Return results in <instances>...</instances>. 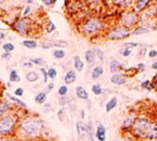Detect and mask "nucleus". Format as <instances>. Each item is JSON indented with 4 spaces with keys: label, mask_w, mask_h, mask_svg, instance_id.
Listing matches in <instances>:
<instances>
[{
    "label": "nucleus",
    "mask_w": 157,
    "mask_h": 141,
    "mask_svg": "<svg viewBox=\"0 0 157 141\" xmlns=\"http://www.w3.org/2000/svg\"><path fill=\"white\" fill-rule=\"evenodd\" d=\"M44 130V123L37 115H24L21 117L16 134L21 138L36 140L41 138Z\"/></svg>",
    "instance_id": "nucleus-1"
},
{
    "label": "nucleus",
    "mask_w": 157,
    "mask_h": 141,
    "mask_svg": "<svg viewBox=\"0 0 157 141\" xmlns=\"http://www.w3.org/2000/svg\"><path fill=\"white\" fill-rule=\"evenodd\" d=\"M156 122H153L147 117H136L135 124L131 128V135L139 140H150L152 129ZM151 141V140H150Z\"/></svg>",
    "instance_id": "nucleus-2"
},
{
    "label": "nucleus",
    "mask_w": 157,
    "mask_h": 141,
    "mask_svg": "<svg viewBox=\"0 0 157 141\" xmlns=\"http://www.w3.org/2000/svg\"><path fill=\"white\" fill-rule=\"evenodd\" d=\"M106 28V24L100 17L91 16L85 19L80 25V33L84 37L87 38H94L101 33Z\"/></svg>",
    "instance_id": "nucleus-3"
},
{
    "label": "nucleus",
    "mask_w": 157,
    "mask_h": 141,
    "mask_svg": "<svg viewBox=\"0 0 157 141\" xmlns=\"http://www.w3.org/2000/svg\"><path fill=\"white\" fill-rule=\"evenodd\" d=\"M21 117L14 112L5 114L0 117V137L14 136L17 131Z\"/></svg>",
    "instance_id": "nucleus-4"
},
{
    "label": "nucleus",
    "mask_w": 157,
    "mask_h": 141,
    "mask_svg": "<svg viewBox=\"0 0 157 141\" xmlns=\"http://www.w3.org/2000/svg\"><path fill=\"white\" fill-rule=\"evenodd\" d=\"M140 21V14L137 13L135 10H126L121 16V25L125 26L128 29H131L132 27L136 28L138 26V23Z\"/></svg>",
    "instance_id": "nucleus-5"
},
{
    "label": "nucleus",
    "mask_w": 157,
    "mask_h": 141,
    "mask_svg": "<svg viewBox=\"0 0 157 141\" xmlns=\"http://www.w3.org/2000/svg\"><path fill=\"white\" fill-rule=\"evenodd\" d=\"M132 30L128 29L123 25H117L115 27H112L111 29L106 33V38L109 40H124V39L128 38L129 36H131Z\"/></svg>",
    "instance_id": "nucleus-6"
},
{
    "label": "nucleus",
    "mask_w": 157,
    "mask_h": 141,
    "mask_svg": "<svg viewBox=\"0 0 157 141\" xmlns=\"http://www.w3.org/2000/svg\"><path fill=\"white\" fill-rule=\"evenodd\" d=\"M12 28L15 30L16 33H19L21 36H30L31 35L32 29V21L29 17H22L17 19L13 25Z\"/></svg>",
    "instance_id": "nucleus-7"
},
{
    "label": "nucleus",
    "mask_w": 157,
    "mask_h": 141,
    "mask_svg": "<svg viewBox=\"0 0 157 141\" xmlns=\"http://www.w3.org/2000/svg\"><path fill=\"white\" fill-rule=\"evenodd\" d=\"M77 138L79 140H86L87 141V128H86V124L83 122H77Z\"/></svg>",
    "instance_id": "nucleus-8"
},
{
    "label": "nucleus",
    "mask_w": 157,
    "mask_h": 141,
    "mask_svg": "<svg viewBox=\"0 0 157 141\" xmlns=\"http://www.w3.org/2000/svg\"><path fill=\"white\" fill-rule=\"evenodd\" d=\"M151 4H152V1L150 0H137L133 2V10L137 13H140V12L145 11Z\"/></svg>",
    "instance_id": "nucleus-9"
},
{
    "label": "nucleus",
    "mask_w": 157,
    "mask_h": 141,
    "mask_svg": "<svg viewBox=\"0 0 157 141\" xmlns=\"http://www.w3.org/2000/svg\"><path fill=\"white\" fill-rule=\"evenodd\" d=\"M135 121H136V117L133 115H129L125 119V121L123 122L122 126H121V130L123 133H128V131H131V128H132L133 124H135Z\"/></svg>",
    "instance_id": "nucleus-10"
},
{
    "label": "nucleus",
    "mask_w": 157,
    "mask_h": 141,
    "mask_svg": "<svg viewBox=\"0 0 157 141\" xmlns=\"http://www.w3.org/2000/svg\"><path fill=\"white\" fill-rule=\"evenodd\" d=\"M95 136H96V139L98 141H106V129L104 127V125L98 124V126L96 127V130H95Z\"/></svg>",
    "instance_id": "nucleus-11"
},
{
    "label": "nucleus",
    "mask_w": 157,
    "mask_h": 141,
    "mask_svg": "<svg viewBox=\"0 0 157 141\" xmlns=\"http://www.w3.org/2000/svg\"><path fill=\"white\" fill-rule=\"evenodd\" d=\"M110 81L115 85H124L127 83V78H126L125 74L116 73V74H112Z\"/></svg>",
    "instance_id": "nucleus-12"
},
{
    "label": "nucleus",
    "mask_w": 157,
    "mask_h": 141,
    "mask_svg": "<svg viewBox=\"0 0 157 141\" xmlns=\"http://www.w3.org/2000/svg\"><path fill=\"white\" fill-rule=\"evenodd\" d=\"M110 71H111V73L113 74H116V73H120L121 71H123L124 67H123V64H121L118 60L116 59H112L110 62Z\"/></svg>",
    "instance_id": "nucleus-13"
},
{
    "label": "nucleus",
    "mask_w": 157,
    "mask_h": 141,
    "mask_svg": "<svg viewBox=\"0 0 157 141\" xmlns=\"http://www.w3.org/2000/svg\"><path fill=\"white\" fill-rule=\"evenodd\" d=\"M11 109H12V106H11L8 101L0 99V117L5 115V114L10 113Z\"/></svg>",
    "instance_id": "nucleus-14"
},
{
    "label": "nucleus",
    "mask_w": 157,
    "mask_h": 141,
    "mask_svg": "<svg viewBox=\"0 0 157 141\" xmlns=\"http://www.w3.org/2000/svg\"><path fill=\"white\" fill-rule=\"evenodd\" d=\"M65 83L66 85H70L72 83H74L75 80H77V73H75L74 70H68L65 74Z\"/></svg>",
    "instance_id": "nucleus-15"
},
{
    "label": "nucleus",
    "mask_w": 157,
    "mask_h": 141,
    "mask_svg": "<svg viewBox=\"0 0 157 141\" xmlns=\"http://www.w3.org/2000/svg\"><path fill=\"white\" fill-rule=\"evenodd\" d=\"M75 95H77V97L79 98V99H82V100H88V93L83 86L75 87Z\"/></svg>",
    "instance_id": "nucleus-16"
},
{
    "label": "nucleus",
    "mask_w": 157,
    "mask_h": 141,
    "mask_svg": "<svg viewBox=\"0 0 157 141\" xmlns=\"http://www.w3.org/2000/svg\"><path fill=\"white\" fill-rule=\"evenodd\" d=\"M103 67L102 66H96V67H94L93 68V70H92L91 72V76H92V79L93 80H97L99 79L100 76L103 74Z\"/></svg>",
    "instance_id": "nucleus-17"
},
{
    "label": "nucleus",
    "mask_w": 157,
    "mask_h": 141,
    "mask_svg": "<svg viewBox=\"0 0 157 141\" xmlns=\"http://www.w3.org/2000/svg\"><path fill=\"white\" fill-rule=\"evenodd\" d=\"M85 60L89 65H93L94 62H96V54H95L94 50H87L85 52Z\"/></svg>",
    "instance_id": "nucleus-18"
},
{
    "label": "nucleus",
    "mask_w": 157,
    "mask_h": 141,
    "mask_svg": "<svg viewBox=\"0 0 157 141\" xmlns=\"http://www.w3.org/2000/svg\"><path fill=\"white\" fill-rule=\"evenodd\" d=\"M73 67L79 72H81L84 69V62L81 59L80 56H74V58H73Z\"/></svg>",
    "instance_id": "nucleus-19"
},
{
    "label": "nucleus",
    "mask_w": 157,
    "mask_h": 141,
    "mask_svg": "<svg viewBox=\"0 0 157 141\" xmlns=\"http://www.w3.org/2000/svg\"><path fill=\"white\" fill-rule=\"evenodd\" d=\"M117 106V98L115 97H112L108 102L106 103V112H111L113 109H115Z\"/></svg>",
    "instance_id": "nucleus-20"
},
{
    "label": "nucleus",
    "mask_w": 157,
    "mask_h": 141,
    "mask_svg": "<svg viewBox=\"0 0 157 141\" xmlns=\"http://www.w3.org/2000/svg\"><path fill=\"white\" fill-rule=\"evenodd\" d=\"M46 98H48V94L44 92H40L38 93L35 97V101L39 105H43V103L46 101Z\"/></svg>",
    "instance_id": "nucleus-21"
},
{
    "label": "nucleus",
    "mask_w": 157,
    "mask_h": 141,
    "mask_svg": "<svg viewBox=\"0 0 157 141\" xmlns=\"http://www.w3.org/2000/svg\"><path fill=\"white\" fill-rule=\"evenodd\" d=\"M39 74L36 72V71H29L26 73V80L30 83H33V82H37L39 80Z\"/></svg>",
    "instance_id": "nucleus-22"
},
{
    "label": "nucleus",
    "mask_w": 157,
    "mask_h": 141,
    "mask_svg": "<svg viewBox=\"0 0 157 141\" xmlns=\"http://www.w3.org/2000/svg\"><path fill=\"white\" fill-rule=\"evenodd\" d=\"M149 31H150V30L147 29V27H144V26H137V27L132 30L131 35H133V36L144 35V33H147Z\"/></svg>",
    "instance_id": "nucleus-23"
},
{
    "label": "nucleus",
    "mask_w": 157,
    "mask_h": 141,
    "mask_svg": "<svg viewBox=\"0 0 157 141\" xmlns=\"http://www.w3.org/2000/svg\"><path fill=\"white\" fill-rule=\"evenodd\" d=\"M113 4L120 7L122 9H126L127 7H131L133 4L132 1H128V0H122V1H113Z\"/></svg>",
    "instance_id": "nucleus-24"
},
{
    "label": "nucleus",
    "mask_w": 157,
    "mask_h": 141,
    "mask_svg": "<svg viewBox=\"0 0 157 141\" xmlns=\"http://www.w3.org/2000/svg\"><path fill=\"white\" fill-rule=\"evenodd\" d=\"M8 97H9V99H10L11 101H12V102L15 103L16 106H19V107H21V108H24V109L27 108V105H26V103H25L23 100H21V99H19L17 97H15V96H10V95H9Z\"/></svg>",
    "instance_id": "nucleus-25"
},
{
    "label": "nucleus",
    "mask_w": 157,
    "mask_h": 141,
    "mask_svg": "<svg viewBox=\"0 0 157 141\" xmlns=\"http://www.w3.org/2000/svg\"><path fill=\"white\" fill-rule=\"evenodd\" d=\"M53 56L56 59H63L66 56V52L64 49H55L53 51Z\"/></svg>",
    "instance_id": "nucleus-26"
},
{
    "label": "nucleus",
    "mask_w": 157,
    "mask_h": 141,
    "mask_svg": "<svg viewBox=\"0 0 157 141\" xmlns=\"http://www.w3.org/2000/svg\"><path fill=\"white\" fill-rule=\"evenodd\" d=\"M86 128H87V141H94V128H93V123L88 122L86 124Z\"/></svg>",
    "instance_id": "nucleus-27"
},
{
    "label": "nucleus",
    "mask_w": 157,
    "mask_h": 141,
    "mask_svg": "<svg viewBox=\"0 0 157 141\" xmlns=\"http://www.w3.org/2000/svg\"><path fill=\"white\" fill-rule=\"evenodd\" d=\"M23 45L27 49H36L38 46V43L36 42L35 40H31V39H27V40H24L23 41Z\"/></svg>",
    "instance_id": "nucleus-28"
},
{
    "label": "nucleus",
    "mask_w": 157,
    "mask_h": 141,
    "mask_svg": "<svg viewBox=\"0 0 157 141\" xmlns=\"http://www.w3.org/2000/svg\"><path fill=\"white\" fill-rule=\"evenodd\" d=\"M9 80H10V82H12V83H15V82H19V81H21L19 74L17 73V71H16L15 69H13V70L10 72V76H9Z\"/></svg>",
    "instance_id": "nucleus-29"
},
{
    "label": "nucleus",
    "mask_w": 157,
    "mask_h": 141,
    "mask_svg": "<svg viewBox=\"0 0 157 141\" xmlns=\"http://www.w3.org/2000/svg\"><path fill=\"white\" fill-rule=\"evenodd\" d=\"M2 50L4 51V53H11V52H13L15 50V46H14L13 43L8 42V43L2 44Z\"/></svg>",
    "instance_id": "nucleus-30"
},
{
    "label": "nucleus",
    "mask_w": 157,
    "mask_h": 141,
    "mask_svg": "<svg viewBox=\"0 0 157 141\" xmlns=\"http://www.w3.org/2000/svg\"><path fill=\"white\" fill-rule=\"evenodd\" d=\"M92 92H93L94 95L99 96V95H101L103 91H102V87L100 84H94L93 86H92Z\"/></svg>",
    "instance_id": "nucleus-31"
},
{
    "label": "nucleus",
    "mask_w": 157,
    "mask_h": 141,
    "mask_svg": "<svg viewBox=\"0 0 157 141\" xmlns=\"http://www.w3.org/2000/svg\"><path fill=\"white\" fill-rule=\"evenodd\" d=\"M55 30H56V25L54 24L52 21H48L45 25V31L48 33H54Z\"/></svg>",
    "instance_id": "nucleus-32"
},
{
    "label": "nucleus",
    "mask_w": 157,
    "mask_h": 141,
    "mask_svg": "<svg viewBox=\"0 0 157 141\" xmlns=\"http://www.w3.org/2000/svg\"><path fill=\"white\" fill-rule=\"evenodd\" d=\"M29 62H31L32 65H37V66H42L45 64V60L41 58V57H36V58H30Z\"/></svg>",
    "instance_id": "nucleus-33"
},
{
    "label": "nucleus",
    "mask_w": 157,
    "mask_h": 141,
    "mask_svg": "<svg viewBox=\"0 0 157 141\" xmlns=\"http://www.w3.org/2000/svg\"><path fill=\"white\" fill-rule=\"evenodd\" d=\"M94 52H95L96 57H98L100 62H104V53H103V51H102L101 49H99V47H95Z\"/></svg>",
    "instance_id": "nucleus-34"
},
{
    "label": "nucleus",
    "mask_w": 157,
    "mask_h": 141,
    "mask_svg": "<svg viewBox=\"0 0 157 141\" xmlns=\"http://www.w3.org/2000/svg\"><path fill=\"white\" fill-rule=\"evenodd\" d=\"M68 92H69V88H68L67 85H61V86L58 88V95L60 96V97H65V96H67Z\"/></svg>",
    "instance_id": "nucleus-35"
},
{
    "label": "nucleus",
    "mask_w": 157,
    "mask_h": 141,
    "mask_svg": "<svg viewBox=\"0 0 157 141\" xmlns=\"http://www.w3.org/2000/svg\"><path fill=\"white\" fill-rule=\"evenodd\" d=\"M48 79H52V80H54L57 76V70H56L55 68H48Z\"/></svg>",
    "instance_id": "nucleus-36"
},
{
    "label": "nucleus",
    "mask_w": 157,
    "mask_h": 141,
    "mask_svg": "<svg viewBox=\"0 0 157 141\" xmlns=\"http://www.w3.org/2000/svg\"><path fill=\"white\" fill-rule=\"evenodd\" d=\"M70 101H72L71 98H69L68 96H65V97H60L59 98V105H60L61 107L66 106V105H69Z\"/></svg>",
    "instance_id": "nucleus-37"
},
{
    "label": "nucleus",
    "mask_w": 157,
    "mask_h": 141,
    "mask_svg": "<svg viewBox=\"0 0 157 141\" xmlns=\"http://www.w3.org/2000/svg\"><path fill=\"white\" fill-rule=\"evenodd\" d=\"M54 45V46H58L59 49H61V47H65V46H67L68 44H67L66 41H54V42H52L51 46Z\"/></svg>",
    "instance_id": "nucleus-38"
},
{
    "label": "nucleus",
    "mask_w": 157,
    "mask_h": 141,
    "mask_svg": "<svg viewBox=\"0 0 157 141\" xmlns=\"http://www.w3.org/2000/svg\"><path fill=\"white\" fill-rule=\"evenodd\" d=\"M147 46H142L141 49L139 50V52H138V57H144L145 55L147 54Z\"/></svg>",
    "instance_id": "nucleus-39"
},
{
    "label": "nucleus",
    "mask_w": 157,
    "mask_h": 141,
    "mask_svg": "<svg viewBox=\"0 0 157 141\" xmlns=\"http://www.w3.org/2000/svg\"><path fill=\"white\" fill-rule=\"evenodd\" d=\"M120 54L122 55L123 57H128V56H130L131 55V50H129V49H124L123 50H121L120 51Z\"/></svg>",
    "instance_id": "nucleus-40"
},
{
    "label": "nucleus",
    "mask_w": 157,
    "mask_h": 141,
    "mask_svg": "<svg viewBox=\"0 0 157 141\" xmlns=\"http://www.w3.org/2000/svg\"><path fill=\"white\" fill-rule=\"evenodd\" d=\"M14 95H15V97H22V96L24 95V88L23 87H17L15 91H14Z\"/></svg>",
    "instance_id": "nucleus-41"
},
{
    "label": "nucleus",
    "mask_w": 157,
    "mask_h": 141,
    "mask_svg": "<svg viewBox=\"0 0 157 141\" xmlns=\"http://www.w3.org/2000/svg\"><path fill=\"white\" fill-rule=\"evenodd\" d=\"M141 87L144 90H151V81L150 80H145L141 83Z\"/></svg>",
    "instance_id": "nucleus-42"
},
{
    "label": "nucleus",
    "mask_w": 157,
    "mask_h": 141,
    "mask_svg": "<svg viewBox=\"0 0 157 141\" xmlns=\"http://www.w3.org/2000/svg\"><path fill=\"white\" fill-rule=\"evenodd\" d=\"M139 45V43H137V42H127V43H125V45H124V47L125 49H133V47H137V46Z\"/></svg>",
    "instance_id": "nucleus-43"
},
{
    "label": "nucleus",
    "mask_w": 157,
    "mask_h": 141,
    "mask_svg": "<svg viewBox=\"0 0 157 141\" xmlns=\"http://www.w3.org/2000/svg\"><path fill=\"white\" fill-rule=\"evenodd\" d=\"M156 90L157 91V74H155L154 78L151 81V90Z\"/></svg>",
    "instance_id": "nucleus-44"
},
{
    "label": "nucleus",
    "mask_w": 157,
    "mask_h": 141,
    "mask_svg": "<svg viewBox=\"0 0 157 141\" xmlns=\"http://www.w3.org/2000/svg\"><path fill=\"white\" fill-rule=\"evenodd\" d=\"M41 71V73L43 74V82L44 83H48V71L44 69V68H41L40 69Z\"/></svg>",
    "instance_id": "nucleus-45"
},
{
    "label": "nucleus",
    "mask_w": 157,
    "mask_h": 141,
    "mask_svg": "<svg viewBox=\"0 0 157 141\" xmlns=\"http://www.w3.org/2000/svg\"><path fill=\"white\" fill-rule=\"evenodd\" d=\"M147 56H149L150 58H156L157 57V51L156 50H150V51L147 52Z\"/></svg>",
    "instance_id": "nucleus-46"
},
{
    "label": "nucleus",
    "mask_w": 157,
    "mask_h": 141,
    "mask_svg": "<svg viewBox=\"0 0 157 141\" xmlns=\"http://www.w3.org/2000/svg\"><path fill=\"white\" fill-rule=\"evenodd\" d=\"M137 69L139 70V72H143L145 70V64L143 62H139L138 66H137Z\"/></svg>",
    "instance_id": "nucleus-47"
},
{
    "label": "nucleus",
    "mask_w": 157,
    "mask_h": 141,
    "mask_svg": "<svg viewBox=\"0 0 157 141\" xmlns=\"http://www.w3.org/2000/svg\"><path fill=\"white\" fill-rule=\"evenodd\" d=\"M30 12H31V7H30V6H27L26 8H25L24 13H23V15H24L25 17H27V15H29Z\"/></svg>",
    "instance_id": "nucleus-48"
},
{
    "label": "nucleus",
    "mask_w": 157,
    "mask_h": 141,
    "mask_svg": "<svg viewBox=\"0 0 157 141\" xmlns=\"http://www.w3.org/2000/svg\"><path fill=\"white\" fill-rule=\"evenodd\" d=\"M65 114V109L64 108H61L60 110L58 111V119L59 121H64V117H63V115Z\"/></svg>",
    "instance_id": "nucleus-49"
},
{
    "label": "nucleus",
    "mask_w": 157,
    "mask_h": 141,
    "mask_svg": "<svg viewBox=\"0 0 157 141\" xmlns=\"http://www.w3.org/2000/svg\"><path fill=\"white\" fill-rule=\"evenodd\" d=\"M43 3H44V6H53L55 1L51 0V1H48V0H43Z\"/></svg>",
    "instance_id": "nucleus-50"
},
{
    "label": "nucleus",
    "mask_w": 157,
    "mask_h": 141,
    "mask_svg": "<svg viewBox=\"0 0 157 141\" xmlns=\"http://www.w3.org/2000/svg\"><path fill=\"white\" fill-rule=\"evenodd\" d=\"M1 57H2L3 59H8V58H11V53H3V54L1 55Z\"/></svg>",
    "instance_id": "nucleus-51"
},
{
    "label": "nucleus",
    "mask_w": 157,
    "mask_h": 141,
    "mask_svg": "<svg viewBox=\"0 0 157 141\" xmlns=\"http://www.w3.org/2000/svg\"><path fill=\"white\" fill-rule=\"evenodd\" d=\"M54 86H55V84H54V82H52V83H50V84L48 85V92H50V91L53 90Z\"/></svg>",
    "instance_id": "nucleus-52"
},
{
    "label": "nucleus",
    "mask_w": 157,
    "mask_h": 141,
    "mask_svg": "<svg viewBox=\"0 0 157 141\" xmlns=\"http://www.w3.org/2000/svg\"><path fill=\"white\" fill-rule=\"evenodd\" d=\"M151 68H152V69H154V70H157V62H153L152 65H151Z\"/></svg>",
    "instance_id": "nucleus-53"
},
{
    "label": "nucleus",
    "mask_w": 157,
    "mask_h": 141,
    "mask_svg": "<svg viewBox=\"0 0 157 141\" xmlns=\"http://www.w3.org/2000/svg\"><path fill=\"white\" fill-rule=\"evenodd\" d=\"M24 66L25 67H29V68H31L32 67V64L30 62H25L24 64Z\"/></svg>",
    "instance_id": "nucleus-54"
},
{
    "label": "nucleus",
    "mask_w": 157,
    "mask_h": 141,
    "mask_svg": "<svg viewBox=\"0 0 157 141\" xmlns=\"http://www.w3.org/2000/svg\"><path fill=\"white\" fill-rule=\"evenodd\" d=\"M5 38V33H0V41L3 40Z\"/></svg>",
    "instance_id": "nucleus-55"
},
{
    "label": "nucleus",
    "mask_w": 157,
    "mask_h": 141,
    "mask_svg": "<svg viewBox=\"0 0 157 141\" xmlns=\"http://www.w3.org/2000/svg\"><path fill=\"white\" fill-rule=\"evenodd\" d=\"M81 117H82V119H84V117H85V111H84V110H82V111H81Z\"/></svg>",
    "instance_id": "nucleus-56"
},
{
    "label": "nucleus",
    "mask_w": 157,
    "mask_h": 141,
    "mask_svg": "<svg viewBox=\"0 0 157 141\" xmlns=\"http://www.w3.org/2000/svg\"><path fill=\"white\" fill-rule=\"evenodd\" d=\"M31 141H48V140H45V139H36V140H31Z\"/></svg>",
    "instance_id": "nucleus-57"
},
{
    "label": "nucleus",
    "mask_w": 157,
    "mask_h": 141,
    "mask_svg": "<svg viewBox=\"0 0 157 141\" xmlns=\"http://www.w3.org/2000/svg\"><path fill=\"white\" fill-rule=\"evenodd\" d=\"M0 93H2V84L0 83Z\"/></svg>",
    "instance_id": "nucleus-58"
},
{
    "label": "nucleus",
    "mask_w": 157,
    "mask_h": 141,
    "mask_svg": "<svg viewBox=\"0 0 157 141\" xmlns=\"http://www.w3.org/2000/svg\"><path fill=\"white\" fill-rule=\"evenodd\" d=\"M126 141H130V139H127V140H126Z\"/></svg>",
    "instance_id": "nucleus-59"
},
{
    "label": "nucleus",
    "mask_w": 157,
    "mask_h": 141,
    "mask_svg": "<svg viewBox=\"0 0 157 141\" xmlns=\"http://www.w3.org/2000/svg\"><path fill=\"white\" fill-rule=\"evenodd\" d=\"M143 141H150V140H143Z\"/></svg>",
    "instance_id": "nucleus-60"
}]
</instances>
